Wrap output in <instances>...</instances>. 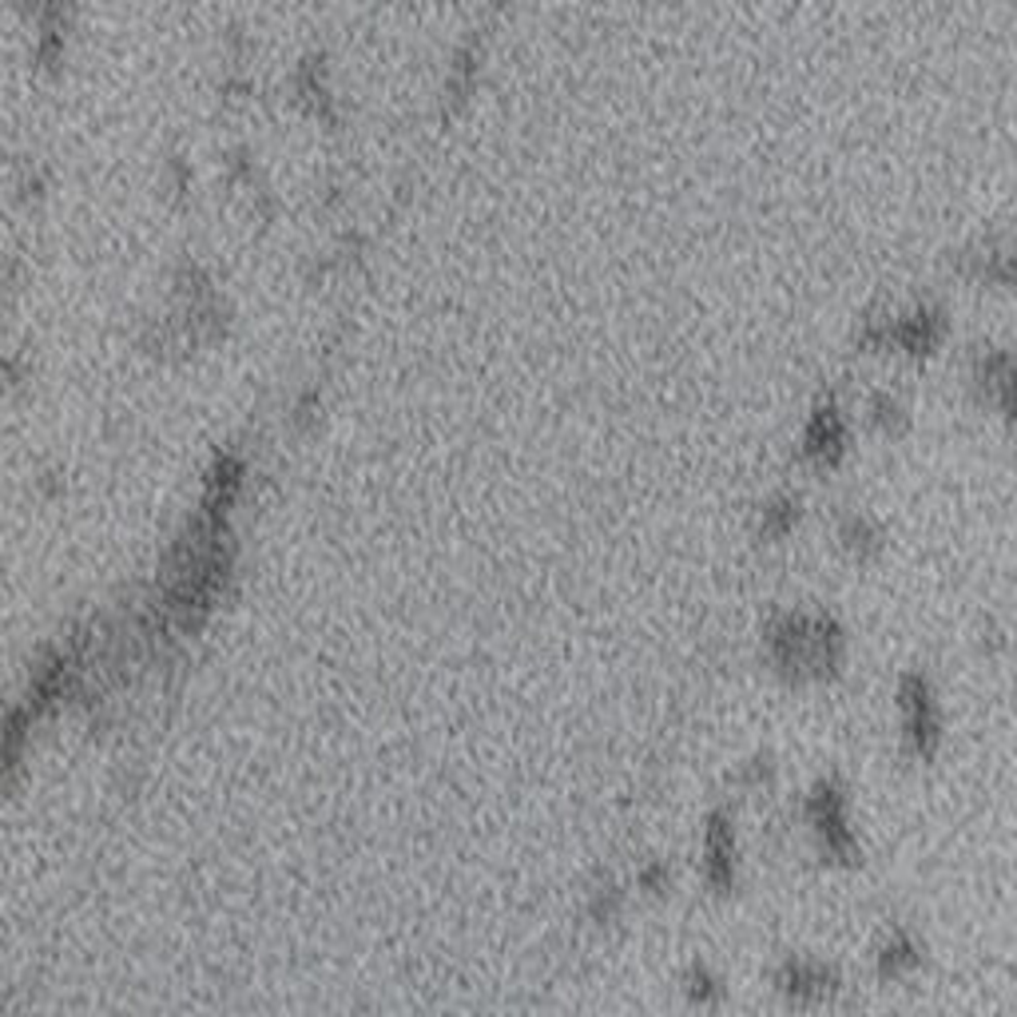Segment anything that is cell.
Masks as SVG:
<instances>
[{
    "instance_id": "277c9868",
    "label": "cell",
    "mask_w": 1017,
    "mask_h": 1017,
    "mask_svg": "<svg viewBox=\"0 0 1017 1017\" xmlns=\"http://www.w3.org/2000/svg\"><path fill=\"white\" fill-rule=\"evenodd\" d=\"M783 982L791 994H827L831 990V974L811 970V966H787Z\"/></svg>"
},
{
    "instance_id": "5b68a950",
    "label": "cell",
    "mask_w": 1017,
    "mask_h": 1017,
    "mask_svg": "<svg viewBox=\"0 0 1017 1017\" xmlns=\"http://www.w3.org/2000/svg\"><path fill=\"white\" fill-rule=\"evenodd\" d=\"M906 966H914V950L906 946V942H899L894 950H887V958H882V970H887V974H899V970H906Z\"/></svg>"
},
{
    "instance_id": "6da1fadb",
    "label": "cell",
    "mask_w": 1017,
    "mask_h": 1017,
    "mask_svg": "<svg viewBox=\"0 0 1017 1017\" xmlns=\"http://www.w3.org/2000/svg\"><path fill=\"white\" fill-rule=\"evenodd\" d=\"M902 707H906V731H911L914 752L930 755L938 743V712H934V700H930L926 680L911 676V680L902 683Z\"/></svg>"
},
{
    "instance_id": "3957f363",
    "label": "cell",
    "mask_w": 1017,
    "mask_h": 1017,
    "mask_svg": "<svg viewBox=\"0 0 1017 1017\" xmlns=\"http://www.w3.org/2000/svg\"><path fill=\"white\" fill-rule=\"evenodd\" d=\"M707 879L719 890L731 887V834L724 819H712V831H707Z\"/></svg>"
},
{
    "instance_id": "7a4b0ae2",
    "label": "cell",
    "mask_w": 1017,
    "mask_h": 1017,
    "mask_svg": "<svg viewBox=\"0 0 1017 1017\" xmlns=\"http://www.w3.org/2000/svg\"><path fill=\"white\" fill-rule=\"evenodd\" d=\"M811 819L827 834V846H831V851H839V855L851 851V834H846V823H843V799L834 795V791L823 787L819 795L811 799Z\"/></svg>"
}]
</instances>
